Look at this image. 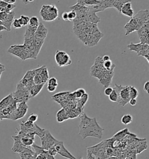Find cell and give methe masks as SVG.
Returning a JSON list of instances; mask_svg holds the SVG:
<instances>
[{"label": "cell", "instance_id": "cell-1", "mask_svg": "<svg viewBox=\"0 0 149 159\" xmlns=\"http://www.w3.org/2000/svg\"><path fill=\"white\" fill-rule=\"evenodd\" d=\"M73 30L79 40L88 47L96 46L104 36V34L98 28L97 24H79L73 27Z\"/></svg>", "mask_w": 149, "mask_h": 159}, {"label": "cell", "instance_id": "cell-2", "mask_svg": "<svg viewBox=\"0 0 149 159\" xmlns=\"http://www.w3.org/2000/svg\"><path fill=\"white\" fill-rule=\"evenodd\" d=\"M79 135L83 139L88 137H93L98 139H102L104 129L99 125L96 118L88 117L82 112L80 116Z\"/></svg>", "mask_w": 149, "mask_h": 159}, {"label": "cell", "instance_id": "cell-3", "mask_svg": "<svg viewBox=\"0 0 149 159\" xmlns=\"http://www.w3.org/2000/svg\"><path fill=\"white\" fill-rule=\"evenodd\" d=\"M34 133L40 138L42 148L47 150L59 141L54 138L49 131L40 128L36 124H34Z\"/></svg>", "mask_w": 149, "mask_h": 159}, {"label": "cell", "instance_id": "cell-4", "mask_svg": "<svg viewBox=\"0 0 149 159\" xmlns=\"http://www.w3.org/2000/svg\"><path fill=\"white\" fill-rule=\"evenodd\" d=\"M40 15L43 20L52 22L58 18V10L55 5H43L40 11Z\"/></svg>", "mask_w": 149, "mask_h": 159}, {"label": "cell", "instance_id": "cell-5", "mask_svg": "<svg viewBox=\"0 0 149 159\" xmlns=\"http://www.w3.org/2000/svg\"><path fill=\"white\" fill-rule=\"evenodd\" d=\"M129 88L130 86H122L115 84L113 89L116 91L118 94L117 103L122 107H124L129 103Z\"/></svg>", "mask_w": 149, "mask_h": 159}, {"label": "cell", "instance_id": "cell-6", "mask_svg": "<svg viewBox=\"0 0 149 159\" xmlns=\"http://www.w3.org/2000/svg\"><path fill=\"white\" fill-rule=\"evenodd\" d=\"M8 52L25 61L28 59H32L30 52L24 45H12L9 47Z\"/></svg>", "mask_w": 149, "mask_h": 159}, {"label": "cell", "instance_id": "cell-7", "mask_svg": "<svg viewBox=\"0 0 149 159\" xmlns=\"http://www.w3.org/2000/svg\"><path fill=\"white\" fill-rule=\"evenodd\" d=\"M12 94L14 100L17 103L20 102L27 103L29 100L31 98L29 90L20 82L16 85V91Z\"/></svg>", "mask_w": 149, "mask_h": 159}, {"label": "cell", "instance_id": "cell-8", "mask_svg": "<svg viewBox=\"0 0 149 159\" xmlns=\"http://www.w3.org/2000/svg\"><path fill=\"white\" fill-rule=\"evenodd\" d=\"M103 64L104 61L102 60V57H97L95 59L94 64L90 68L91 76L100 80L102 75L108 71L105 69Z\"/></svg>", "mask_w": 149, "mask_h": 159}, {"label": "cell", "instance_id": "cell-9", "mask_svg": "<svg viewBox=\"0 0 149 159\" xmlns=\"http://www.w3.org/2000/svg\"><path fill=\"white\" fill-rule=\"evenodd\" d=\"M144 24H145L142 20L133 15V16L130 18V20L124 26L126 36L129 35L130 33L135 31H138Z\"/></svg>", "mask_w": 149, "mask_h": 159}, {"label": "cell", "instance_id": "cell-10", "mask_svg": "<svg viewBox=\"0 0 149 159\" xmlns=\"http://www.w3.org/2000/svg\"><path fill=\"white\" fill-rule=\"evenodd\" d=\"M49 79L48 70L46 66L36 68V72L33 78L34 83L36 84H46Z\"/></svg>", "mask_w": 149, "mask_h": 159}, {"label": "cell", "instance_id": "cell-11", "mask_svg": "<svg viewBox=\"0 0 149 159\" xmlns=\"http://www.w3.org/2000/svg\"><path fill=\"white\" fill-rule=\"evenodd\" d=\"M28 105L26 102L17 103L16 108L9 116V120L16 121L25 117L28 111Z\"/></svg>", "mask_w": 149, "mask_h": 159}, {"label": "cell", "instance_id": "cell-12", "mask_svg": "<svg viewBox=\"0 0 149 159\" xmlns=\"http://www.w3.org/2000/svg\"><path fill=\"white\" fill-rule=\"evenodd\" d=\"M56 63L60 67H64L70 66L72 64V60L68 54L61 50H57L55 55Z\"/></svg>", "mask_w": 149, "mask_h": 159}, {"label": "cell", "instance_id": "cell-13", "mask_svg": "<svg viewBox=\"0 0 149 159\" xmlns=\"http://www.w3.org/2000/svg\"><path fill=\"white\" fill-rule=\"evenodd\" d=\"M54 147L57 154H60L61 156L65 157L66 159H78L66 149V148L64 146L63 142L58 141L56 145H54Z\"/></svg>", "mask_w": 149, "mask_h": 159}, {"label": "cell", "instance_id": "cell-14", "mask_svg": "<svg viewBox=\"0 0 149 159\" xmlns=\"http://www.w3.org/2000/svg\"><path fill=\"white\" fill-rule=\"evenodd\" d=\"M140 43L149 44V23L145 24L137 31Z\"/></svg>", "mask_w": 149, "mask_h": 159}, {"label": "cell", "instance_id": "cell-15", "mask_svg": "<svg viewBox=\"0 0 149 159\" xmlns=\"http://www.w3.org/2000/svg\"><path fill=\"white\" fill-rule=\"evenodd\" d=\"M114 75V70H108L107 72L102 75L99 80V83L106 88L110 86L112 83L113 76Z\"/></svg>", "mask_w": 149, "mask_h": 159}, {"label": "cell", "instance_id": "cell-16", "mask_svg": "<svg viewBox=\"0 0 149 159\" xmlns=\"http://www.w3.org/2000/svg\"><path fill=\"white\" fill-rule=\"evenodd\" d=\"M12 138L14 141L13 147L12 148V150L15 153H20V152H23L24 150L26 149L28 147H25L22 143L20 138L17 135L12 136Z\"/></svg>", "mask_w": 149, "mask_h": 159}, {"label": "cell", "instance_id": "cell-17", "mask_svg": "<svg viewBox=\"0 0 149 159\" xmlns=\"http://www.w3.org/2000/svg\"><path fill=\"white\" fill-rule=\"evenodd\" d=\"M47 34H48V29L44 25V24L42 22H40L34 36L35 38L45 40V39L46 38L47 36Z\"/></svg>", "mask_w": 149, "mask_h": 159}, {"label": "cell", "instance_id": "cell-18", "mask_svg": "<svg viewBox=\"0 0 149 159\" xmlns=\"http://www.w3.org/2000/svg\"><path fill=\"white\" fill-rule=\"evenodd\" d=\"M23 45L28 48V50L30 52L32 59L36 60L38 56L36 52L35 48H34V44H33V38H29V39H24Z\"/></svg>", "mask_w": 149, "mask_h": 159}, {"label": "cell", "instance_id": "cell-19", "mask_svg": "<svg viewBox=\"0 0 149 159\" xmlns=\"http://www.w3.org/2000/svg\"><path fill=\"white\" fill-rule=\"evenodd\" d=\"M16 104L17 102L14 100L12 94H9V95H8L0 101V108L4 109L5 108L8 107Z\"/></svg>", "mask_w": 149, "mask_h": 159}, {"label": "cell", "instance_id": "cell-20", "mask_svg": "<svg viewBox=\"0 0 149 159\" xmlns=\"http://www.w3.org/2000/svg\"><path fill=\"white\" fill-rule=\"evenodd\" d=\"M15 15V14L14 11H11V12L7 14L4 20L2 21V25L7 29L8 32H10L11 30V26L14 21Z\"/></svg>", "mask_w": 149, "mask_h": 159}, {"label": "cell", "instance_id": "cell-21", "mask_svg": "<svg viewBox=\"0 0 149 159\" xmlns=\"http://www.w3.org/2000/svg\"><path fill=\"white\" fill-rule=\"evenodd\" d=\"M36 72V69L28 70L25 74V75H24L23 78L20 80L19 82L24 85L25 86H26V84H28L30 81L33 80V78L35 76Z\"/></svg>", "mask_w": 149, "mask_h": 159}, {"label": "cell", "instance_id": "cell-22", "mask_svg": "<svg viewBox=\"0 0 149 159\" xmlns=\"http://www.w3.org/2000/svg\"><path fill=\"white\" fill-rule=\"evenodd\" d=\"M121 12L122 14L128 17L132 18L134 15V11L132 9L131 2H126L123 7H122L121 10Z\"/></svg>", "mask_w": 149, "mask_h": 159}, {"label": "cell", "instance_id": "cell-23", "mask_svg": "<svg viewBox=\"0 0 149 159\" xmlns=\"http://www.w3.org/2000/svg\"><path fill=\"white\" fill-rule=\"evenodd\" d=\"M19 154L21 159H36V155L31 149V147H28Z\"/></svg>", "mask_w": 149, "mask_h": 159}, {"label": "cell", "instance_id": "cell-24", "mask_svg": "<svg viewBox=\"0 0 149 159\" xmlns=\"http://www.w3.org/2000/svg\"><path fill=\"white\" fill-rule=\"evenodd\" d=\"M56 121L58 123H61L69 119L68 114L66 111L65 110V108H62L57 112L56 115Z\"/></svg>", "mask_w": 149, "mask_h": 159}, {"label": "cell", "instance_id": "cell-25", "mask_svg": "<svg viewBox=\"0 0 149 159\" xmlns=\"http://www.w3.org/2000/svg\"><path fill=\"white\" fill-rule=\"evenodd\" d=\"M136 16L142 20L144 24L149 23V11L148 10H140L136 14Z\"/></svg>", "mask_w": 149, "mask_h": 159}, {"label": "cell", "instance_id": "cell-26", "mask_svg": "<svg viewBox=\"0 0 149 159\" xmlns=\"http://www.w3.org/2000/svg\"><path fill=\"white\" fill-rule=\"evenodd\" d=\"M143 44H144L142 43L135 44V43L132 42L127 46V47L129 49V50L131 52H136L138 55L140 52L142 51V50L143 47Z\"/></svg>", "mask_w": 149, "mask_h": 159}, {"label": "cell", "instance_id": "cell-27", "mask_svg": "<svg viewBox=\"0 0 149 159\" xmlns=\"http://www.w3.org/2000/svg\"><path fill=\"white\" fill-rule=\"evenodd\" d=\"M33 44H34V46L35 48L36 52L38 56L42 49V46L44 43V40L35 38L34 36H33Z\"/></svg>", "mask_w": 149, "mask_h": 159}, {"label": "cell", "instance_id": "cell-28", "mask_svg": "<svg viewBox=\"0 0 149 159\" xmlns=\"http://www.w3.org/2000/svg\"><path fill=\"white\" fill-rule=\"evenodd\" d=\"M44 84H34L32 88L30 89V91H29L30 94V96H31V98L36 97L37 94L41 92V90L43 88Z\"/></svg>", "mask_w": 149, "mask_h": 159}, {"label": "cell", "instance_id": "cell-29", "mask_svg": "<svg viewBox=\"0 0 149 159\" xmlns=\"http://www.w3.org/2000/svg\"><path fill=\"white\" fill-rule=\"evenodd\" d=\"M100 2L98 0H78L77 4L85 7H93L98 5Z\"/></svg>", "mask_w": 149, "mask_h": 159}, {"label": "cell", "instance_id": "cell-30", "mask_svg": "<svg viewBox=\"0 0 149 159\" xmlns=\"http://www.w3.org/2000/svg\"><path fill=\"white\" fill-rule=\"evenodd\" d=\"M37 27H34L28 25V27L26 29V32L24 34V39L32 38L34 36L35 32L37 30Z\"/></svg>", "mask_w": 149, "mask_h": 159}, {"label": "cell", "instance_id": "cell-31", "mask_svg": "<svg viewBox=\"0 0 149 159\" xmlns=\"http://www.w3.org/2000/svg\"><path fill=\"white\" fill-rule=\"evenodd\" d=\"M88 99V95L86 93L84 94V95L80 98L76 99L77 100V103H76L77 108L82 109L84 106L85 105V104L87 103Z\"/></svg>", "mask_w": 149, "mask_h": 159}, {"label": "cell", "instance_id": "cell-32", "mask_svg": "<svg viewBox=\"0 0 149 159\" xmlns=\"http://www.w3.org/2000/svg\"><path fill=\"white\" fill-rule=\"evenodd\" d=\"M138 56L143 57L149 63V45L147 44H144L142 51L138 54Z\"/></svg>", "mask_w": 149, "mask_h": 159}, {"label": "cell", "instance_id": "cell-33", "mask_svg": "<svg viewBox=\"0 0 149 159\" xmlns=\"http://www.w3.org/2000/svg\"><path fill=\"white\" fill-rule=\"evenodd\" d=\"M128 2H131V0H113V8H116L120 12L123 5Z\"/></svg>", "mask_w": 149, "mask_h": 159}, {"label": "cell", "instance_id": "cell-34", "mask_svg": "<svg viewBox=\"0 0 149 159\" xmlns=\"http://www.w3.org/2000/svg\"><path fill=\"white\" fill-rule=\"evenodd\" d=\"M121 121L122 124L125 125H128L133 121V117L130 114H126L124 115L121 118Z\"/></svg>", "mask_w": 149, "mask_h": 159}, {"label": "cell", "instance_id": "cell-35", "mask_svg": "<svg viewBox=\"0 0 149 159\" xmlns=\"http://www.w3.org/2000/svg\"><path fill=\"white\" fill-rule=\"evenodd\" d=\"M139 96L138 90L134 86H130L129 88V98H137Z\"/></svg>", "mask_w": 149, "mask_h": 159}, {"label": "cell", "instance_id": "cell-36", "mask_svg": "<svg viewBox=\"0 0 149 159\" xmlns=\"http://www.w3.org/2000/svg\"><path fill=\"white\" fill-rule=\"evenodd\" d=\"M19 21L20 22V25H22V26H28L29 22V20L30 18L28 16H25V15H21L20 18H19Z\"/></svg>", "mask_w": 149, "mask_h": 159}, {"label": "cell", "instance_id": "cell-37", "mask_svg": "<svg viewBox=\"0 0 149 159\" xmlns=\"http://www.w3.org/2000/svg\"><path fill=\"white\" fill-rule=\"evenodd\" d=\"M103 65L105 69L107 70H114L115 68V65L113 64L111 60L104 61Z\"/></svg>", "mask_w": 149, "mask_h": 159}, {"label": "cell", "instance_id": "cell-38", "mask_svg": "<svg viewBox=\"0 0 149 159\" xmlns=\"http://www.w3.org/2000/svg\"><path fill=\"white\" fill-rule=\"evenodd\" d=\"M74 96V98L76 99H78L80 98L84 94L86 93L85 90L82 88H80V89H77L75 92L72 93Z\"/></svg>", "mask_w": 149, "mask_h": 159}, {"label": "cell", "instance_id": "cell-39", "mask_svg": "<svg viewBox=\"0 0 149 159\" xmlns=\"http://www.w3.org/2000/svg\"><path fill=\"white\" fill-rule=\"evenodd\" d=\"M39 23H40L39 20L38 19L37 16H32V18H30L29 22L28 25L32 26H34V27H38Z\"/></svg>", "mask_w": 149, "mask_h": 159}, {"label": "cell", "instance_id": "cell-40", "mask_svg": "<svg viewBox=\"0 0 149 159\" xmlns=\"http://www.w3.org/2000/svg\"><path fill=\"white\" fill-rule=\"evenodd\" d=\"M109 99L112 102H117L118 101V94L116 92V91L113 89V90L112 92L110 94L109 96Z\"/></svg>", "mask_w": 149, "mask_h": 159}, {"label": "cell", "instance_id": "cell-41", "mask_svg": "<svg viewBox=\"0 0 149 159\" xmlns=\"http://www.w3.org/2000/svg\"><path fill=\"white\" fill-rule=\"evenodd\" d=\"M48 83L47 84L48 85H51V86H54L57 87L58 85V80L56 79L55 77H51L50 78H49L48 80H47Z\"/></svg>", "mask_w": 149, "mask_h": 159}, {"label": "cell", "instance_id": "cell-42", "mask_svg": "<svg viewBox=\"0 0 149 159\" xmlns=\"http://www.w3.org/2000/svg\"><path fill=\"white\" fill-rule=\"evenodd\" d=\"M76 17V13L73 10H70V11L68 12V21H73Z\"/></svg>", "mask_w": 149, "mask_h": 159}, {"label": "cell", "instance_id": "cell-43", "mask_svg": "<svg viewBox=\"0 0 149 159\" xmlns=\"http://www.w3.org/2000/svg\"><path fill=\"white\" fill-rule=\"evenodd\" d=\"M16 8V5L15 4H8V5L7 6V7L5 8L4 10V12H5L6 13H9L11 11H12V10H14V8Z\"/></svg>", "mask_w": 149, "mask_h": 159}, {"label": "cell", "instance_id": "cell-44", "mask_svg": "<svg viewBox=\"0 0 149 159\" xmlns=\"http://www.w3.org/2000/svg\"><path fill=\"white\" fill-rule=\"evenodd\" d=\"M38 120V116L37 114H32L29 116V117L28 118V120H29V121L32 122H36L37 121V120Z\"/></svg>", "mask_w": 149, "mask_h": 159}, {"label": "cell", "instance_id": "cell-45", "mask_svg": "<svg viewBox=\"0 0 149 159\" xmlns=\"http://www.w3.org/2000/svg\"><path fill=\"white\" fill-rule=\"evenodd\" d=\"M12 25L15 29H20L22 27V25L20 24L18 19H14V21L12 22Z\"/></svg>", "mask_w": 149, "mask_h": 159}, {"label": "cell", "instance_id": "cell-46", "mask_svg": "<svg viewBox=\"0 0 149 159\" xmlns=\"http://www.w3.org/2000/svg\"><path fill=\"white\" fill-rule=\"evenodd\" d=\"M47 151H48V153L50 154L51 156H56V154H57L54 146L51 147L50 149H48L47 150Z\"/></svg>", "mask_w": 149, "mask_h": 159}, {"label": "cell", "instance_id": "cell-47", "mask_svg": "<svg viewBox=\"0 0 149 159\" xmlns=\"http://www.w3.org/2000/svg\"><path fill=\"white\" fill-rule=\"evenodd\" d=\"M112 90H113V88H112L111 87L108 86L107 88H106L105 90H104V94H105V95L108 96L111 93Z\"/></svg>", "mask_w": 149, "mask_h": 159}, {"label": "cell", "instance_id": "cell-48", "mask_svg": "<svg viewBox=\"0 0 149 159\" xmlns=\"http://www.w3.org/2000/svg\"><path fill=\"white\" fill-rule=\"evenodd\" d=\"M56 88H57V87L54 86H51V85L47 84V89L48 92H54L56 91Z\"/></svg>", "mask_w": 149, "mask_h": 159}, {"label": "cell", "instance_id": "cell-49", "mask_svg": "<svg viewBox=\"0 0 149 159\" xmlns=\"http://www.w3.org/2000/svg\"><path fill=\"white\" fill-rule=\"evenodd\" d=\"M143 90L147 94H149V81H147L144 84Z\"/></svg>", "mask_w": 149, "mask_h": 159}, {"label": "cell", "instance_id": "cell-50", "mask_svg": "<svg viewBox=\"0 0 149 159\" xmlns=\"http://www.w3.org/2000/svg\"><path fill=\"white\" fill-rule=\"evenodd\" d=\"M7 14L8 13H6L5 12H4V11H0V20L3 21Z\"/></svg>", "mask_w": 149, "mask_h": 159}, {"label": "cell", "instance_id": "cell-51", "mask_svg": "<svg viewBox=\"0 0 149 159\" xmlns=\"http://www.w3.org/2000/svg\"><path fill=\"white\" fill-rule=\"evenodd\" d=\"M137 102H138V101H137L136 98H130L129 101V103H130V104L132 106H136V104H137Z\"/></svg>", "mask_w": 149, "mask_h": 159}, {"label": "cell", "instance_id": "cell-52", "mask_svg": "<svg viewBox=\"0 0 149 159\" xmlns=\"http://www.w3.org/2000/svg\"><path fill=\"white\" fill-rule=\"evenodd\" d=\"M62 18L65 21H68V12H65L62 15Z\"/></svg>", "mask_w": 149, "mask_h": 159}, {"label": "cell", "instance_id": "cell-53", "mask_svg": "<svg viewBox=\"0 0 149 159\" xmlns=\"http://www.w3.org/2000/svg\"><path fill=\"white\" fill-rule=\"evenodd\" d=\"M2 1H4L5 2L8 3V4H15V3L16 2V0H1Z\"/></svg>", "mask_w": 149, "mask_h": 159}, {"label": "cell", "instance_id": "cell-54", "mask_svg": "<svg viewBox=\"0 0 149 159\" xmlns=\"http://www.w3.org/2000/svg\"><path fill=\"white\" fill-rule=\"evenodd\" d=\"M102 59L103 61H108V60H110V57L108 55H105L104 56L102 57Z\"/></svg>", "mask_w": 149, "mask_h": 159}, {"label": "cell", "instance_id": "cell-55", "mask_svg": "<svg viewBox=\"0 0 149 159\" xmlns=\"http://www.w3.org/2000/svg\"><path fill=\"white\" fill-rule=\"evenodd\" d=\"M2 31H7V30L3 25H0V32H2Z\"/></svg>", "mask_w": 149, "mask_h": 159}, {"label": "cell", "instance_id": "cell-56", "mask_svg": "<svg viewBox=\"0 0 149 159\" xmlns=\"http://www.w3.org/2000/svg\"><path fill=\"white\" fill-rule=\"evenodd\" d=\"M4 117L3 115H2V113L1 109L0 108V121L2 120H4Z\"/></svg>", "mask_w": 149, "mask_h": 159}, {"label": "cell", "instance_id": "cell-57", "mask_svg": "<svg viewBox=\"0 0 149 159\" xmlns=\"http://www.w3.org/2000/svg\"><path fill=\"white\" fill-rule=\"evenodd\" d=\"M22 1L23 2V4H26V5L28 4V1H27L26 0H22Z\"/></svg>", "mask_w": 149, "mask_h": 159}, {"label": "cell", "instance_id": "cell-58", "mask_svg": "<svg viewBox=\"0 0 149 159\" xmlns=\"http://www.w3.org/2000/svg\"><path fill=\"white\" fill-rule=\"evenodd\" d=\"M26 1H28V3H29V2H32L33 1H34V0H26Z\"/></svg>", "mask_w": 149, "mask_h": 159}, {"label": "cell", "instance_id": "cell-59", "mask_svg": "<svg viewBox=\"0 0 149 159\" xmlns=\"http://www.w3.org/2000/svg\"><path fill=\"white\" fill-rule=\"evenodd\" d=\"M3 72H2V71H1L0 70V80H1V75H2V73Z\"/></svg>", "mask_w": 149, "mask_h": 159}, {"label": "cell", "instance_id": "cell-60", "mask_svg": "<svg viewBox=\"0 0 149 159\" xmlns=\"http://www.w3.org/2000/svg\"><path fill=\"white\" fill-rule=\"evenodd\" d=\"M2 24H3V23H2V21H1V20H0V25H2Z\"/></svg>", "mask_w": 149, "mask_h": 159}]
</instances>
